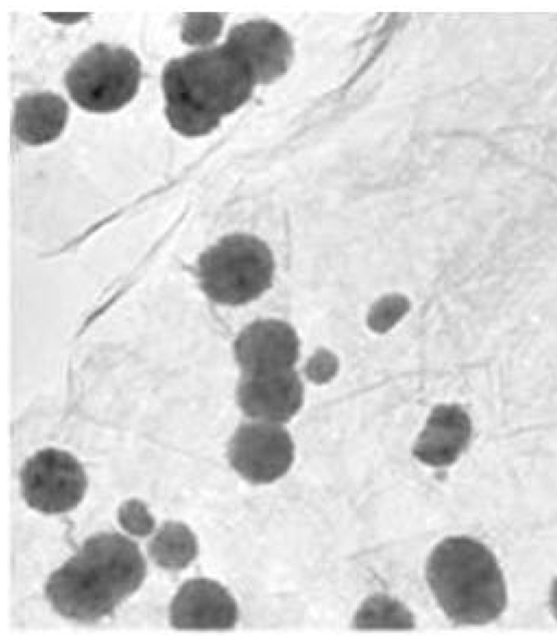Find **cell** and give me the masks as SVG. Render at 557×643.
Instances as JSON below:
<instances>
[{
	"instance_id": "1",
	"label": "cell",
	"mask_w": 557,
	"mask_h": 643,
	"mask_svg": "<svg viewBox=\"0 0 557 643\" xmlns=\"http://www.w3.org/2000/svg\"><path fill=\"white\" fill-rule=\"evenodd\" d=\"M145 577L136 543L119 533H98L50 576L46 596L63 617L90 623L109 616Z\"/></svg>"
},
{
	"instance_id": "2",
	"label": "cell",
	"mask_w": 557,
	"mask_h": 643,
	"mask_svg": "<svg viewBox=\"0 0 557 643\" xmlns=\"http://www.w3.org/2000/svg\"><path fill=\"white\" fill-rule=\"evenodd\" d=\"M165 115L180 134L194 137L213 131L252 95L256 83L225 45L171 60L162 73Z\"/></svg>"
},
{
	"instance_id": "3",
	"label": "cell",
	"mask_w": 557,
	"mask_h": 643,
	"mask_svg": "<svg viewBox=\"0 0 557 643\" xmlns=\"http://www.w3.org/2000/svg\"><path fill=\"white\" fill-rule=\"evenodd\" d=\"M429 586L445 615L456 625H485L507 603L503 571L481 542L459 535L440 542L426 564Z\"/></svg>"
},
{
	"instance_id": "4",
	"label": "cell",
	"mask_w": 557,
	"mask_h": 643,
	"mask_svg": "<svg viewBox=\"0 0 557 643\" xmlns=\"http://www.w3.org/2000/svg\"><path fill=\"white\" fill-rule=\"evenodd\" d=\"M272 250L249 234L224 236L198 261V277L205 294L222 305L237 306L260 297L273 283Z\"/></svg>"
},
{
	"instance_id": "5",
	"label": "cell",
	"mask_w": 557,
	"mask_h": 643,
	"mask_svg": "<svg viewBox=\"0 0 557 643\" xmlns=\"http://www.w3.org/2000/svg\"><path fill=\"white\" fill-rule=\"evenodd\" d=\"M140 81L138 58L127 48L96 44L83 52L65 74V86L84 110L109 113L136 95Z\"/></svg>"
},
{
	"instance_id": "6",
	"label": "cell",
	"mask_w": 557,
	"mask_h": 643,
	"mask_svg": "<svg viewBox=\"0 0 557 643\" xmlns=\"http://www.w3.org/2000/svg\"><path fill=\"white\" fill-rule=\"evenodd\" d=\"M22 495L33 509L52 515L75 508L83 499L87 478L79 461L57 448L38 450L24 463Z\"/></svg>"
},
{
	"instance_id": "7",
	"label": "cell",
	"mask_w": 557,
	"mask_h": 643,
	"mask_svg": "<svg viewBox=\"0 0 557 643\" xmlns=\"http://www.w3.org/2000/svg\"><path fill=\"white\" fill-rule=\"evenodd\" d=\"M231 466L253 484H269L283 477L294 460V442L283 424L250 420L232 436Z\"/></svg>"
},
{
	"instance_id": "8",
	"label": "cell",
	"mask_w": 557,
	"mask_h": 643,
	"mask_svg": "<svg viewBox=\"0 0 557 643\" xmlns=\"http://www.w3.org/2000/svg\"><path fill=\"white\" fill-rule=\"evenodd\" d=\"M224 44L246 65L256 85L278 79L293 62L294 46L289 34L269 20L259 18L235 25Z\"/></svg>"
},
{
	"instance_id": "9",
	"label": "cell",
	"mask_w": 557,
	"mask_h": 643,
	"mask_svg": "<svg viewBox=\"0 0 557 643\" xmlns=\"http://www.w3.org/2000/svg\"><path fill=\"white\" fill-rule=\"evenodd\" d=\"M237 401L251 420L284 424L304 403V385L295 369L242 373Z\"/></svg>"
},
{
	"instance_id": "10",
	"label": "cell",
	"mask_w": 557,
	"mask_h": 643,
	"mask_svg": "<svg viewBox=\"0 0 557 643\" xmlns=\"http://www.w3.org/2000/svg\"><path fill=\"white\" fill-rule=\"evenodd\" d=\"M299 338L294 327L277 319H262L247 325L234 343L242 373L295 369Z\"/></svg>"
},
{
	"instance_id": "11",
	"label": "cell",
	"mask_w": 557,
	"mask_h": 643,
	"mask_svg": "<svg viewBox=\"0 0 557 643\" xmlns=\"http://www.w3.org/2000/svg\"><path fill=\"white\" fill-rule=\"evenodd\" d=\"M237 619L234 597L219 582L207 578L186 581L170 606V622L181 630H227Z\"/></svg>"
},
{
	"instance_id": "12",
	"label": "cell",
	"mask_w": 557,
	"mask_h": 643,
	"mask_svg": "<svg viewBox=\"0 0 557 643\" xmlns=\"http://www.w3.org/2000/svg\"><path fill=\"white\" fill-rule=\"evenodd\" d=\"M472 422L467 411L456 404L436 406L430 413L414 446V457L431 467L454 463L467 448Z\"/></svg>"
},
{
	"instance_id": "13",
	"label": "cell",
	"mask_w": 557,
	"mask_h": 643,
	"mask_svg": "<svg viewBox=\"0 0 557 643\" xmlns=\"http://www.w3.org/2000/svg\"><path fill=\"white\" fill-rule=\"evenodd\" d=\"M67 115V103L60 96L51 92L26 95L15 103L13 128L21 141L42 145L60 136Z\"/></svg>"
},
{
	"instance_id": "14",
	"label": "cell",
	"mask_w": 557,
	"mask_h": 643,
	"mask_svg": "<svg viewBox=\"0 0 557 643\" xmlns=\"http://www.w3.org/2000/svg\"><path fill=\"white\" fill-rule=\"evenodd\" d=\"M197 540L184 523L168 521L162 524L149 544V555L159 567L181 570L196 557Z\"/></svg>"
},
{
	"instance_id": "15",
	"label": "cell",
	"mask_w": 557,
	"mask_h": 643,
	"mask_svg": "<svg viewBox=\"0 0 557 643\" xmlns=\"http://www.w3.org/2000/svg\"><path fill=\"white\" fill-rule=\"evenodd\" d=\"M352 626L360 630H407L414 627V617L399 601L385 594H374L361 604Z\"/></svg>"
},
{
	"instance_id": "16",
	"label": "cell",
	"mask_w": 557,
	"mask_h": 643,
	"mask_svg": "<svg viewBox=\"0 0 557 643\" xmlns=\"http://www.w3.org/2000/svg\"><path fill=\"white\" fill-rule=\"evenodd\" d=\"M223 17L218 13H186L182 25V40L188 45H208L221 33Z\"/></svg>"
},
{
	"instance_id": "17",
	"label": "cell",
	"mask_w": 557,
	"mask_h": 643,
	"mask_svg": "<svg viewBox=\"0 0 557 643\" xmlns=\"http://www.w3.org/2000/svg\"><path fill=\"white\" fill-rule=\"evenodd\" d=\"M121 527L135 536H146L154 529V519L146 505L136 498L124 502L117 512Z\"/></svg>"
},
{
	"instance_id": "18",
	"label": "cell",
	"mask_w": 557,
	"mask_h": 643,
	"mask_svg": "<svg viewBox=\"0 0 557 643\" xmlns=\"http://www.w3.org/2000/svg\"><path fill=\"white\" fill-rule=\"evenodd\" d=\"M45 16L59 23H74L88 16L87 13H44Z\"/></svg>"
},
{
	"instance_id": "19",
	"label": "cell",
	"mask_w": 557,
	"mask_h": 643,
	"mask_svg": "<svg viewBox=\"0 0 557 643\" xmlns=\"http://www.w3.org/2000/svg\"><path fill=\"white\" fill-rule=\"evenodd\" d=\"M550 607L555 618L557 619V579L554 581L550 591Z\"/></svg>"
}]
</instances>
